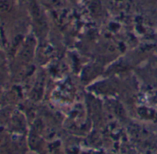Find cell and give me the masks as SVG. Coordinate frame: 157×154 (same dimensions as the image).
Here are the masks:
<instances>
[{
  "label": "cell",
  "mask_w": 157,
  "mask_h": 154,
  "mask_svg": "<svg viewBox=\"0 0 157 154\" xmlns=\"http://www.w3.org/2000/svg\"><path fill=\"white\" fill-rule=\"evenodd\" d=\"M27 4H28V9L31 13V16L33 18V22L36 24V26L39 29H44L45 26V21L43 16L41 8L38 4L36 0H27Z\"/></svg>",
  "instance_id": "1"
},
{
  "label": "cell",
  "mask_w": 157,
  "mask_h": 154,
  "mask_svg": "<svg viewBox=\"0 0 157 154\" xmlns=\"http://www.w3.org/2000/svg\"><path fill=\"white\" fill-rule=\"evenodd\" d=\"M33 43H27L21 54V59L24 61H28L32 58L33 56Z\"/></svg>",
  "instance_id": "2"
},
{
  "label": "cell",
  "mask_w": 157,
  "mask_h": 154,
  "mask_svg": "<svg viewBox=\"0 0 157 154\" xmlns=\"http://www.w3.org/2000/svg\"><path fill=\"white\" fill-rule=\"evenodd\" d=\"M11 9V4L9 0H0V13L6 14Z\"/></svg>",
  "instance_id": "3"
},
{
  "label": "cell",
  "mask_w": 157,
  "mask_h": 154,
  "mask_svg": "<svg viewBox=\"0 0 157 154\" xmlns=\"http://www.w3.org/2000/svg\"><path fill=\"white\" fill-rule=\"evenodd\" d=\"M42 92H43V83L38 82L33 91V98L35 100L39 99L42 95Z\"/></svg>",
  "instance_id": "4"
},
{
  "label": "cell",
  "mask_w": 157,
  "mask_h": 154,
  "mask_svg": "<svg viewBox=\"0 0 157 154\" xmlns=\"http://www.w3.org/2000/svg\"><path fill=\"white\" fill-rule=\"evenodd\" d=\"M152 1H156V0H152Z\"/></svg>",
  "instance_id": "5"
}]
</instances>
